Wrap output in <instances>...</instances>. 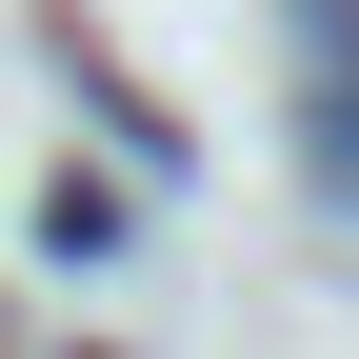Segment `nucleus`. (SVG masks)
Segmentation results:
<instances>
[{
	"instance_id": "f257e3e1",
	"label": "nucleus",
	"mask_w": 359,
	"mask_h": 359,
	"mask_svg": "<svg viewBox=\"0 0 359 359\" xmlns=\"http://www.w3.org/2000/svg\"><path fill=\"white\" fill-rule=\"evenodd\" d=\"M280 40H299V160L359 219V0H280Z\"/></svg>"
}]
</instances>
